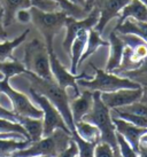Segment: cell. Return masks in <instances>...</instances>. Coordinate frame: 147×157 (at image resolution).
<instances>
[{
    "label": "cell",
    "instance_id": "obj_1",
    "mask_svg": "<svg viewBox=\"0 0 147 157\" xmlns=\"http://www.w3.org/2000/svg\"><path fill=\"white\" fill-rule=\"evenodd\" d=\"M23 75H26L28 80L30 82V88L45 96L60 111L71 134L75 133V123H74L71 110H70V100L66 88L61 87L54 79L48 80V79L40 78L30 71H26Z\"/></svg>",
    "mask_w": 147,
    "mask_h": 157
},
{
    "label": "cell",
    "instance_id": "obj_2",
    "mask_svg": "<svg viewBox=\"0 0 147 157\" xmlns=\"http://www.w3.org/2000/svg\"><path fill=\"white\" fill-rule=\"evenodd\" d=\"M100 92H93V105L91 111L85 115L83 121L89 122L95 125L100 131V141L107 142L112 146L114 153L120 151L116 138V127L113 123V118L110 115V109L107 108L101 101Z\"/></svg>",
    "mask_w": 147,
    "mask_h": 157
},
{
    "label": "cell",
    "instance_id": "obj_3",
    "mask_svg": "<svg viewBox=\"0 0 147 157\" xmlns=\"http://www.w3.org/2000/svg\"><path fill=\"white\" fill-rule=\"evenodd\" d=\"M71 140V134L56 128L51 135L31 142L29 147L14 151L10 157H56L65 150Z\"/></svg>",
    "mask_w": 147,
    "mask_h": 157
},
{
    "label": "cell",
    "instance_id": "obj_4",
    "mask_svg": "<svg viewBox=\"0 0 147 157\" xmlns=\"http://www.w3.org/2000/svg\"><path fill=\"white\" fill-rule=\"evenodd\" d=\"M92 69L95 71V76L92 79H78L77 85L81 87H85L92 92L98 91L100 93L104 92H114L122 88H139L141 87L138 83L122 76H117L112 72H107L97 68L94 64H90Z\"/></svg>",
    "mask_w": 147,
    "mask_h": 157
},
{
    "label": "cell",
    "instance_id": "obj_5",
    "mask_svg": "<svg viewBox=\"0 0 147 157\" xmlns=\"http://www.w3.org/2000/svg\"><path fill=\"white\" fill-rule=\"evenodd\" d=\"M22 63L24 64L26 71L37 75L40 78L48 80L54 79L51 72L46 44L45 41H42L38 38H35L29 44H26Z\"/></svg>",
    "mask_w": 147,
    "mask_h": 157
},
{
    "label": "cell",
    "instance_id": "obj_6",
    "mask_svg": "<svg viewBox=\"0 0 147 157\" xmlns=\"http://www.w3.org/2000/svg\"><path fill=\"white\" fill-rule=\"evenodd\" d=\"M31 23L37 28V30L43 35L44 40L54 39L56 33L65 28L66 20L68 15L62 10L55 12H44L37 7H30Z\"/></svg>",
    "mask_w": 147,
    "mask_h": 157
},
{
    "label": "cell",
    "instance_id": "obj_7",
    "mask_svg": "<svg viewBox=\"0 0 147 157\" xmlns=\"http://www.w3.org/2000/svg\"><path fill=\"white\" fill-rule=\"evenodd\" d=\"M29 93H30L32 100L35 101L37 105L43 111V138L51 135L56 128H61L67 133L71 134V132L67 126V124H66L65 119L60 113V111L56 109L45 96L35 92L30 87H29Z\"/></svg>",
    "mask_w": 147,
    "mask_h": 157
},
{
    "label": "cell",
    "instance_id": "obj_8",
    "mask_svg": "<svg viewBox=\"0 0 147 157\" xmlns=\"http://www.w3.org/2000/svg\"><path fill=\"white\" fill-rule=\"evenodd\" d=\"M0 93L7 96L10 101V105L13 107L14 113L18 116H26L31 118H43V111L40 108L36 107L30 99L21 92L14 90L10 84L9 78L5 77L0 80Z\"/></svg>",
    "mask_w": 147,
    "mask_h": 157
},
{
    "label": "cell",
    "instance_id": "obj_9",
    "mask_svg": "<svg viewBox=\"0 0 147 157\" xmlns=\"http://www.w3.org/2000/svg\"><path fill=\"white\" fill-rule=\"evenodd\" d=\"M45 44L47 47L48 57H50V67H51V72L53 75L54 80L60 85L61 87H73L76 96H78L79 95V90H78L77 85L78 79H92L93 77L86 75L85 72H83L81 75L70 74V71L66 70V68L61 64V62L59 61V59L56 56L55 52H54V47H53V39L45 40Z\"/></svg>",
    "mask_w": 147,
    "mask_h": 157
},
{
    "label": "cell",
    "instance_id": "obj_10",
    "mask_svg": "<svg viewBox=\"0 0 147 157\" xmlns=\"http://www.w3.org/2000/svg\"><path fill=\"white\" fill-rule=\"evenodd\" d=\"M99 9L98 7H93L91 12L87 14V16L82 20H76L74 17L68 16L66 20L65 28H66V36L63 39V49L67 53H70V47L73 44L74 39L76 38L78 32L82 30H90L94 29L95 25L99 22Z\"/></svg>",
    "mask_w": 147,
    "mask_h": 157
},
{
    "label": "cell",
    "instance_id": "obj_11",
    "mask_svg": "<svg viewBox=\"0 0 147 157\" xmlns=\"http://www.w3.org/2000/svg\"><path fill=\"white\" fill-rule=\"evenodd\" d=\"M141 93H143L141 87L122 88V90H117L114 92H104L100 94V98L105 105L112 110L139 101Z\"/></svg>",
    "mask_w": 147,
    "mask_h": 157
},
{
    "label": "cell",
    "instance_id": "obj_12",
    "mask_svg": "<svg viewBox=\"0 0 147 157\" xmlns=\"http://www.w3.org/2000/svg\"><path fill=\"white\" fill-rule=\"evenodd\" d=\"M131 0H97L94 7L99 9V22L95 25V30L102 33L106 25L113 18L118 17L123 7L128 5Z\"/></svg>",
    "mask_w": 147,
    "mask_h": 157
},
{
    "label": "cell",
    "instance_id": "obj_13",
    "mask_svg": "<svg viewBox=\"0 0 147 157\" xmlns=\"http://www.w3.org/2000/svg\"><path fill=\"white\" fill-rule=\"evenodd\" d=\"M113 123L116 127V132L124 138V139L129 142V144L132 148L138 153L139 150V144H140V139L144 134L147 133V127H139L136 126L131 123L126 122L122 118L112 117Z\"/></svg>",
    "mask_w": 147,
    "mask_h": 157
},
{
    "label": "cell",
    "instance_id": "obj_14",
    "mask_svg": "<svg viewBox=\"0 0 147 157\" xmlns=\"http://www.w3.org/2000/svg\"><path fill=\"white\" fill-rule=\"evenodd\" d=\"M109 57L107 66H106V71L107 72H113L116 70L120 64H121L122 55H123V49L125 47V43L122 40L118 32L113 30L109 33Z\"/></svg>",
    "mask_w": 147,
    "mask_h": 157
},
{
    "label": "cell",
    "instance_id": "obj_15",
    "mask_svg": "<svg viewBox=\"0 0 147 157\" xmlns=\"http://www.w3.org/2000/svg\"><path fill=\"white\" fill-rule=\"evenodd\" d=\"M92 105H93V92L90 90H85L82 94H79L73 101H70V110L74 123L83 121L84 116L91 111Z\"/></svg>",
    "mask_w": 147,
    "mask_h": 157
},
{
    "label": "cell",
    "instance_id": "obj_16",
    "mask_svg": "<svg viewBox=\"0 0 147 157\" xmlns=\"http://www.w3.org/2000/svg\"><path fill=\"white\" fill-rule=\"evenodd\" d=\"M126 18H132L139 22H147V5L140 0H131L121 10L116 25H120Z\"/></svg>",
    "mask_w": 147,
    "mask_h": 157
},
{
    "label": "cell",
    "instance_id": "obj_17",
    "mask_svg": "<svg viewBox=\"0 0 147 157\" xmlns=\"http://www.w3.org/2000/svg\"><path fill=\"white\" fill-rule=\"evenodd\" d=\"M91 30V29H90ZM89 37V30H82L78 32L76 38L74 39L71 47H70V54H71V67H70V74L77 75L79 61L82 57L83 53L85 51Z\"/></svg>",
    "mask_w": 147,
    "mask_h": 157
},
{
    "label": "cell",
    "instance_id": "obj_18",
    "mask_svg": "<svg viewBox=\"0 0 147 157\" xmlns=\"http://www.w3.org/2000/svg\"><path fill=\"white\" fill-rule=\"evenodd\" d=\"M0 6L2 9V23L4 26H9L15 20L18 10L23 8H30V0H0Z\"/></svg>",
    "mask_w": 147,
    "mask_h": 157
},
{
    "label": "cell",
    "instance_id": "obj_19",
    "mask_svg": "<svg viewBox=\"0 0 147 157\" xmlns=\"http://www.w3.org/2000/svg\"><path fill=\"white\" fill-rule=\"evenodd\" d=\"M16 122L24 127L31 142L38 141L43 138V118H31L16 115Z\"/></svg>",
    "mask_w": 147,
    "mask_h": 157
},
{
    "label": "cell",
    "instance_id": "obj_20",
    "mask_svg": "<svg viewBox=\"0 0 147 157\" xmlns=\"http://www.w3.org/2000/svg\"><path fill=\"white\" fill-rule=\"evenodd\" d=\"M114 30L122 35L132 33L138 36L147 43V22H139L132 18H126L120 25H115Z\"/></svg>",
    "mask_w": 147,
    "mask_h": 157
},
{
    "label": "cell",
    "instance_id": "obj_21",
    "mask_svg": "<svg viewBox=\"0 0 147 157\" xmlns=\"http://www.w3.org/2000/svg\"><path fill=\"white\" fill-rule=\"evenodd\" d=\"M29 32H30V30L26 29L23 33H21L18 38H15L14 40H0V62L8 61V60L15 59L13 56L14 49L16 47H18L26 39Z\"/></svg>",
    "mask_w": 147,
    "mask_h": 157
},
{
    "label": "cell",
    "instance_id": "obj_22",
    "mask_svg": "<svg viewBox=\"0 0 147 157\" xmlns=\"http://www.w3.org/2000/svg\"><path fill=\"white\" fill-rule=\"evenodd\" d=\"M101 46H109V43L102 39L101 33L98 32L95 29L89 30V37H87L86 47H85V51H84L82 57H81L79 66H81L82 62H84L85 60H86L87 57H90L93 53L97 52Z\"/></svg>",
    "mask_w": 147,
    "mask_h": 157
},
{
    "label": "cell",
    "instance_id": "obj_23",
    "mask_svg": "<svg viewBox=\"0 0 147 157\" xmlns=\"http://www.w3.org/2000/svg\"><path fill=\"white\" fill-rule=\"evenodd\" d=\"M75 132L78 134L79 138L85 140L87 142H100V131L99 128L85 121L75 123Z\"/></svg>",
    "mask_w": 147,
    "mask_h": 157
},
{
    "label": "cell",
    "instance_id": "obj_24",
    "mask_svg": "<svg viewBox=\"0 0 147 157\" xmlns=\"http://www.w3.org/2000/svg\"><path fill=\"white\" fill-rule=\"evenodd\" d=\"M30 144V140L0 139V157H8L14 151L26 148Z\"/></svg>",
    "mask_w": 147,
    "mask_h": 157
},
{
    "label": "cell",
    "instance_id": "obj_25",
    "mask_svg": "<svg viewBox=\"0 0 147 157\" xmlns=\"http://www.w3.org/2000/svg\"><path fill=\"white\" fill-rule=\"evenodd\" d=\"M52 1H54V2L59 5L60 10L65 12L68 16L76 18V20L85 18L87 16V14H89L85 10V8H83L81 6H77V5L71 4L69 0H52Z\"/></svg>",
    "mask_w": 147,
    "mask_h": 157
},
{
    "label": "cell",
    "instance_id": "obj_26",
    "mask_svg": "<svg viewBox=\"0 0 147 157\" xmlns=\"http://www.w3.org/2000/svg\"><path fill=\"white\" fill-rule=\"evenodd\" d=\"M26 71V67L22 62L18 61L16 59L8 60V61L0 62V72L4 75V77L12 78L14 76L24 74Z\"/></svg>",
    "mask_w": 147,
    "mask_h": 157
},
{
    "label": "cell",
    "instance_id": "obj_27",
    "mask_svg": "<svg viewBox=\"0 0 147 157\" xmlns=\"http://www.w3.org/2000/svg\"><path fill=\"white\" fill-rule=\"evenodd\" d=\"M71 138L75 140V142L77 144V157H94V149L95 146L98 144L97 142H87L82 138H79L76 132L71 134Z\"/></svg>",
    "mask_w": 147,
    "mask_h": 157
},
{
    "label": "cell",
    "instance_id": "obj_28",
    "mask_svg": "<svg viewBox=\"0 0 147 157\" xmlns=\"http://www.w3.org/2000/svg\"><path fill=\"white\" fill-rule=\"evenodd\" d=\"M0 133H18L29 140V135L20 123L0 118Z\"/></svg>",
    "mask_w": 147,
    "mask_h": 157
},
{
    "label": "cell",
    "instance_id": "obj_29",
    "mask_svg": "<svg viewBox=\"0 0 147 157\" xmlns=\"http://www.w3.org/2000/svg\"><path fill=\"white\" fill-rule=\"evenodd\" d=\"M116 138H117V144H118V149H120V154L122 157H138V153L134 150L129 142L126 141L120 133L116 132Z\"/></svg>",
    "mask_w": 147,
    "mask_h": 157
},
{
    "label": "cell",
    "instance_id": "obj_30",
    "mask_svg": "<svg viewBox=\"0 0 147 157\" xmlns=\"http://www.w3.org/2000/svg\"><path fill=\"white\" fill-rule=\"evenodd\" d=\"M116 109L123 111V113H133V115H138V116H143V117H147V105L141 103L140 101L133 102L131 105H124L121 108H116Z\"/></svg>",
    "mask_w": 147,
    "mask_h": 157
},
{
    "label": "cell",
    "instance_id": "obj_31",
    "mask_svg": "<svg viewBox=\"0 0 147 157\" xmlns=\"http://www.w3.org/2000/svg\"><path fill=\"white\" fill-rule=\"evenodd\" d=\"M31 6L37 7L44 12H55L59 10V5L52 0H30Z\"/></svg>",
    "mask_w": 147,
    "mask_h": 157
},
{
    "label": "cell",
    "instance_id": "obj_32",
    "mask_svg": "<svg viewBox=\"0 0 147 157\" xmlns=\"http://www.w3.org/2000/svg\"><path fill=\"white\" fill-rule=\"evenodd\" d=\"M94 157H114V150L107 142H101L95 146Z\"/></svg>",
    "mask_w": 147,
    "mask_h": 157
},
{
    "label": "cell",
    "instance_id": "obj_33",
    "mask_svg": "<svg viewBox=\"0 0 147 157\" xmlns=\"http://www.w3.org/2000/svg\"><path fill=\"white\" fill-rule=\"evenodd\" d=\"M120 76L126 77V78L129 79H132L134 77H137V76H147V60L144 62L141 66L139 67L138 69L132 70V71H128V72H123Z\"/></svg>",
    "mask_w": 147,
    "mask_h": 157
},
{
    "label": "cell",
    "instance_id": "obj_34",
    "mask_svg": "<svg viewBox=\"0 0 147 157\" xmlns=\"http://www.w3.org/2000/svg\"><path fill=\"white\" fill-rule=\"evenodd\" d=\"M77 154H78L77 144L75 142V140L71 138V140H70V142H69V146L56 157H77Z\"/></svg>",
    "mask_w": 147,
    "mask_h": 157
},
{
    "label": "cell",
    "instance_id": "obj_35",
    "mask_svg": "<svg viewBox=\"0 0 147 157\" xmlns=\"http://www.w3.org/2000/svg\"><path fill=\"white\" fill-rule=\"evenodd\" d=\"M15 18L18 20L20 23H23V24H28V23H31V12L30 8H23L18 10L16 13V16Z\"/></svg>",
    "mask_w": 147,
    "mask_h": 157
},
{
    "label": "cell",
    "instance_id": "obj_36",
    "mask_svg": "<svg viewBox=\"0 0 147 157\" xmlns=\"http://www.w3.org/2000/svg\"><path fill=\"white\" fill-rule=\"evenodd\" d=\"M0 118H5V119H9V121L16 122V113L0 105Z\"/></svg>",
    "mask_w": 147,
    "mask_h": 157
},
{
    "label": "cell",
    "instance_id": "obj_37",
    "mask_svg": "<svg viewBox=\"0 0 147 157\" xmlns=\"http://www.w3.org/2000/svg\"><path fill=\"white\" fill-rule=\"evenodd\" d=\"M0 139H16V140H28L23 135L18 133H0Z\"/></svg>",
    "mask_w": 147,
    "mask_h": 157
},
{
    "label": "cell",
    "instance_id": "obj_38",
    "mask_svg": "<svg viewBox=\"0 0 147 157\" xmlns=\"http://www.w3.org/2000/svg\"><path fill=\"white\" fill-rule=\"evenodd\" d=\"M2 9H0V40H7V32L5 30V26H4V23H2Z\"/></svg>",
    "mask_w": 147,
    "mask_h": 157
},
{
    "label": "cell",
    "instance_id": "obj_39",
    "mask_svg": "<svg viewBox=\"0 0 147 157\" xmlns=\"http://www.w3.org/2000/svg\"><path fill=\"white\" fill-rule=\"evenodd\" d=\"M131 80L138 83L140 86H147V76H137V77L131 79Z\"/></svg>",
    "mask_w": 147,
    "mask_h": 157
},
{
    "label": "cell",
    "instance_id": "obj_40",
    "mask_svg": "<svg viewBox=\"0 0 147 157\" xmlns=\"http://www.w3.org/2000/svg\"><path fill=\"white\" fill-rule=\"evenodd\" d=\"M97 4V0H85V10L87 13L91 12V9L93 8Z\"/></svg>",
    "mask_w": 147,
    "mask_h": 157
},
{
    "label": "cell",
    "instance_id": "obj_41",
    "mask_svg": "<svg viewBox=\"0 0 147 157\" xmlns=\"http://www.w3.org/2000/svg\"><path fill=\"white\" fill-rule=\"evenodd\" d=\"M141 90H143V93H141V96H140L139 101L145 105H147V86H141Z\"/></svg>",
    "mask_w": 147,
    "mask_h": 157
},
{
    "label": "cell",
    "instance_id": "obj_42",
    "mask_svg": "<svg viewBox=\"0 0 147 157\" xmlns=\"http://www.w3.org/2000/svg\"><path fill=\"white\" fill-rule=\"evenodd\" d=\"M138 157H147V146H145V144L139 146Z\"/></svg>",
    "mask_w": 147,
    "mask_h": 157
},
{
    "label": "cell",
    "instance_id": "obj_43",
    "mask_svg": "<svg viewBox=\"0 0 147 157\" xmlns=\"http://www.w3.org/2000/svg\"><path fill=\"white\" fill-rule=\"evenodd\" d=\"M71 4L77 5V6H81L83 8H85V0H69Z\"/></svg>",
    "mask_w": 147,
    "mask_h": 157
},
{
    "label": "cell",
    "instance_id": "obj_44",
    "mask_svg": "<svg viewBox=\"0 0 147 157\" xmlns=\"http://www.w3.org/2000/svg\"><path fill=\"white\" fill-rule=\"evenodd\" d=\"M114 157H122L121 154H120V151H115L114 153Z\"/></svg>",
    "mask_w": 147,
    "mask_h": 157
},
{
    "label": "cell",
    "instance_id": "obj_45",
    "mask_svg": "<svg viewBox=\"0 0 147 157\" xmlns=\"http://www.w3.org/2000/svg\"><path fill=\"white\" fill-rule=\"evenodd\" d=\"M5 77H4V75L1 74V72H0V80H1V79H4Z\"/></svg>",
    "mask_w": 147,
    "mask_h": 157
},
{
    "label": "cell",
    "instance_id": "obj_46",
    "mask_svg": "<svg viewBox=\"0 0 147 157\" xmlns=\"http://www.w3.org/2000/svg\"><path fill=\"white\" fill-rule=\"evenodd\" d=\"M140 1H141V2H144L145 5H147V0H140Z\"/></svg>",
    "mask_w": 147,
    "mask_h": 157
},
{
    "label": "cell",
    "instance_id": "obj_47",
    "mask_svg": "<svg viewBox=\"0 0 147 157\" xmlns=\"http://www.w3.org/2000/svg\"><path fill=\"white\" fill-rule=\"evenodd\" d=\"M8 157H10V156H8ZM38 157H45V156H38Z\"/></svg>",
    "mask_w": 147,
    "mask_h": 157
},
{
    "label": "cell",
    "instance_id": "obj_48",
    "mask_svg": "<svg viewBox=\"0 0 147 157\" xmlns=\"http://www.w3.org/2000/svg\"><path fill=\"white\" fill-rule=\"evenodd\" d=\"M0 9H1V6H0Z\"/></svg>",
    "mask_w": 147,
    "mask_h": 157
}]
</instances>
